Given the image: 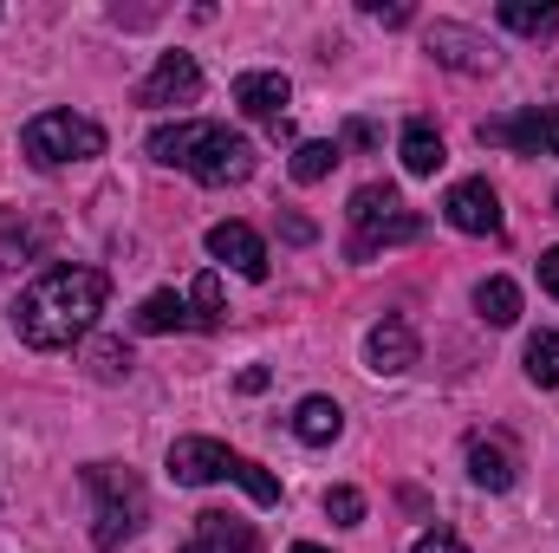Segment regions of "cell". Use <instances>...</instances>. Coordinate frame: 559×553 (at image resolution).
<instances>
[{"instance_id":"13","label":"cell","mask_w":559,"mask_h":553,"mask_svg":"<svg viewBox=\"0 0 559 553\" xmlns=\"http://www.w3.org/2000/svg\"><path fill=\"white\" fill-rule=\"evenodd\" d=\"M182 553H261V534H254V521H241V515L202 508V515H195V541Z\"/></svg>"},{"instance_id":"23","label":"cell","mask_w":559,"mask_h":553,"mask_svg":"<svg viewBox=\"0 0 559 553\" xmlns=\"http://www.w3.org/2000/svg\"><path fill=\"white\" fill-rule=\"evenodd\" d=\"M527 378L559 391V332H534L527 339Z\"/></svg>"},{"instance_id":"32","label":"cell","mask_w":559,"mask_h":553,"mask_svg":"<svg viewBox=\"0 0 559 553\" xmlns=\"http://www.w3.org/2000/svg\"><path fill=\"white\" fill-rule=\"evenodd\" d=\"M241 391H267V365H248L241 372Z\"/></svg>"},{"instance_id":"2","label":"cell","mask_w":559,"mask_h":553,"mask_svg":"<svg viewBox=\"0 0 559 553\" xmlns=\"http://www.w3.org/2000/svg\"><path fill=\"white\" fill-rule=\"evenodd\" d=\"M150 156L169 163V169H189L209 189H228V183H248L254 176V143L241 138V131H228V125H209V118L156 125L150 131Z\"/></svg>"},{"instance_id":"34","label":"cell","mask_w":559,"mask_h":553,"mask_svg":"<svg viewBox=\"0 0 559 553\" xmlns=\"http://www.w3.org/2000/svg\"><path fill=\"white\" fill-rule=\"evenodd\" d=\"M554 209H559V189H554Z\"/></svg>"},{"instance_id":"9","label":"cell","mask_w":559,"mask_h":553,"mask_svg":"<svg viewBox=\"0 0 559 553\" xmlns=\"http://www.w3.org/2000/svg\"><path fill=\"white\" fill-rule=\"evenodd\" d=\"M442 222L462 228V235H501V196L481 176H468V183H455L442 196Z\"/></svg>"},{"instance_id":"27","label":"cell","mask_w":559,"mask_h":553,"mask_svg":"<svg viewBox=\"0 0 559 553\" xmlns=\"http://www.w3.org/2000/svg\"><path fill=\"white\" fill-rule=\"evenodd\" d=\"M92 372H98V378H118V372H131V352H124L118 339H105V345L92 352Z\"/></svg>"},{"instance_id":"18","label":"cell","mask_w":559,"mask_h":553,"mask_svg":"<svg viewBox=\"0 0 559 553\" xmlns=\"http://www.w3.org/2000/svg\"><path fill=\"white\" fill-rule=\"evenodd\" d=\"M397 150H404V169H411V176H436V169H442V131H436L429 118H411L404 138H397Z\"/></svg>"},{"instance_id":"11","label":"cell","mask_w":559,"mask_h":553,"mask_svg":"<svg viewBox=\"0 0 559 553\" xmlns=\"http://www.w3.org/2000/svg\"><path fill=\"white\" fill-rule=\"evenodd\" d=\"M468 475H475V489L501 495V489H514V475H521V449H514L501 430L468 436Z\"/></svg>"},{"instance_id":"4","label":"cell","mask_w":559,"mask_h":553,"mask_svg":"<svg viewBox=\"0 0 559 553\" xmlns=\"http://www.w3.org/2000/svg\"><path fill=\"white\" fill-rule=\"evenodd\" d=\"M352 261H371L378 248H397V242H417L423 235V215L417 209H404V196L391 189V183H365L358 196H352Z\"/></svg>"},{"instance_id":"19","label":"cell","mask_w":559,"mask_h":553,"mask_svg":"<svg viewBox=\"0 0 559 553\" xmlns=\"http://www.w3.org/2000/svg\"><path fill=\"white\" fill-rule=\"evenodd\" d=\"M475 313H481L488 326H514V319H521V286L508 274L481 280V286H475Z\"/></svg>"},{"instance_id":"28","label":"cell","mask_w":559,"mask_h":553,"mask_svg":"<svg viewBox=\"0 0 559 553\" xmlns=\"http://www.w3.org/2000/svg\"><path fill=\"white\" fill-rule=\"evenodd\" d=\"M365 13L371 20H384V26H411V7L397 0V7H384V0H365Z\"/></svg>"},{"instance_id":"5","label":"cell","mask_w":559,"mask_h":553,"mask_svg":"<svg viewBox=\"0 0 559 553\" xmlns=\"http://www.w3.org/2000/svg\"><path fill=\"white\" fill-rule=\"evenodd\" d=\"M20 150H26V163H33V169L92 163V156H105V131H98L92 118H79V111H39V118H26Z\"/></svg>"},{"instance_id":"24","label":"cell","mask_w":559,"mask_h":553,"mask_svg":"<svg viewBox=\"0 0 559 553\" xmlns=\"http://www.w3.org/2000/svg\"><path fill=\"white\" fill-rule=\"evenodd\" d=\"M228 482H241L261 508H274V502H280V475H267V469H261V462H248V456H235V475H228Z\"/></svg>"},{"instance_id":"1","label":"cell","mask_w":559,"mask_h":553,"mask_svg":"<svg viewBox=\"0 0 559 553\" xmlns=\"http://www.w3.org/2000/svg\"><path fill=\"white\" fill-rule=\"evenodd\" d=\"M105 299H111V280L98 268H46L13 299V332L33 352H66V345H79L98 326Z\"/></svg>"},{"instance_id":"8","label":"cell","mask_w":559,"mask_h":553,"mask_svg":"<svg viewBox=\"0 0 559 553\" xmlns=\"http://www.w3.org/2000/svg\"><path fill=\"white\" fill-rule=\"evenodd\" d=\"M429 59L449 66V72H495V46L475 33V26H455V20H436L429 26Z\"/></svg>"},{"instance_id":"10","label":"cell","mask_w":559,"mask_h":553,"mask_svg":"<svg viewBox=\"0 0 559 553\" xmlns=\"http://www.w3.org/2000/svg\"><path fill=\"white\" fill-rule=\"evenodd\" d=\"M481 143H514L527 156H559V111H514V118H488Z\"/></svg>"},{"instance_id":"3","label":"cell","mask_w":559,"mask_h":553,"mask_svg":"<svg viewBox=\"0 0 559 553\" xmlns=\"http://www.w3.org/2000/svg\"><path fill=\"white\" fill-rule=\"evenodd\" d=\"M85 489L98 502V528H92L98 548H124L150 521V495H143L138 469H124V462H85Z\"/></svg>"},{"instance_id":"31","label":"cell","mask_w":559,"mask_h":553,"mask_svg":"<svg viewBox=\"0 0 559 553\" xmlns=\"http://www.w3.org/2000/svg\"><path fill=\"white\" fill-rule=\"evenodd\" d=\"M286 242H299V248H306V242H312V222H306V215H286Z\"/></svg>"},{"instance_id":"20","label":"cell","mask_w":559,"mask_h":553,"mask_svg":"<svg viewBox=\"0 0 559 553\" xmlns=\"http://www.w3.org/2000/svg\"><path fill=\"white\" fill-rule=\"evenodd\" d=\"M39 242H46L39 222H20L13 209H0V268H20L26 255H39Z\"/></svg>"},{"instance_id":"26","label":"cell","mask_w":559,"mask_h":553,"mask_svg":"<svg viewBox=\"0 0 559 553\" xmlns=\"http://www.w3.org/2000/svg\"><path fill=\"white\" fill-rule=\"evenodd\" d=\"M325 515H332L338 528H358V521H365V495H358V489H325Z\"/></svg>"},{"instance_id":"21","label":"cell","mask_w":559,"mask_h":553,"mask_svg":"<svg viewBox=\"0 0 559 553\" xmlns=\"http://www.w3.org/2000/svg\"><path fill=\"white\" fill-rule=\"evenodd\" d=\"M338 156H345L338 143H299L293 150V183H325L338 169Z\"/></svg>"},{"instance_id":"14","label":"cell","mask_w":559,"mask_h":553,"mask_svg":"<svg viewBox=\"0 0 559 553\" xmlns=\"http://www.w3.org/2000/svg\"><path fill=\"white\" fill-rule=\"evenodd\" d=\"M365 358H371V372L397 378V372H411V365H417V332H411L404 319H378V326H371V339H365Z\"/></svg>"},{"instance_id":"29","label":"cell","mask_w":559,"mask_h":553,"mask_svg":"<svg viewBox=\"0 0 559 553\" xmlns=\"http://www.w3.org/2000/svg\"><path fill=\"white\" fill-rule=\"evenodd\" d=\"M417 553H468V548H462L455 534H423V541H417Z\"/></svg>"},{"instance_id":"25","label":"cell","mask_w":559,"mask_h":553,"mask_svg":"<svg viewBox=\"0 0 559 553\" xmlns=\"http://www.w3.org/2000/svg\"><path fill=\"white\" fill-rule=\"evenodd\" d=\"M189 306H195V326H202V332H209V326H222V319H228V313H222V274H202V280H195Z\"/></svg>"},{"instance_id":"7","label":"cell","mask_w":559,"mask_h":553,"mask_svg":"<svg viewBox=\"0 0 559 553\" xmlns=\"http://www.w3.org/2000/svg\"><path fill=\"white\" fill-rule=\"evenodd\" d=\"M202 98V66L189 52H163L156 72L138 85V105L143 111H169V105H195Z\"/></svg>"},{"instance_id":"16","label":"cell","mask_w":559,"mask_h":553,"mask_svg":"<svg viewBox=\"0 0 559 553\" xmlns=\"http://www.w3.org/2000/svg\"><path fill=\"white\" fill-rule=\"evenodd\" d=\"M138 332H202V326H195V306L182 293H150L138 306Z\"/></svg>"},{"instance_id":"6","label":"cell","mask_w":559,"mask_h":553,"mask_svg":"<svg viewBox=\"0 0 559 553\" xmlns=\"http://www.w3.org/2000/svg\"><path fill=\"white\" fill-rule=\"evenodd\" d=\"M169 475H176L182 489L228 482V475H235V449L215 443V436H176V443H169Z\"/></svg>"},{"instance_id":"17","label":"cell","mask_w":559,"mask_h":553,"mask_svg":"<svg viewBox=\"0 0 559 553\" xmlns=\"http://www.w3.org/2000/svg\"><path fill=\"white\" fill-rule=\"evenodd\" d=\"M338 430H345V411H338L332 398H299V411H293V436H299V443L325 449Z\"/></svg>"},{"instance_id":"22","label":"cell","mask_w":559,"mask_h":553,"mask_svg":"<svg viewBox=\"0 0 559 553\" xmlns=\"http://www.w3.org/2000/svg\"><path fill=\"white\" fill-rule=\"evenodd\" d=\"M554 0H501V26L514 33H554Z\"/></svg>"},{"instance_id":"15","label":"cell","mask_w":559,"mask_h":553,"mask_svg":"<svg viewBox=\"0 0 559 553\" xmlns=\"http://www.w3.org/2000/svg\"><path fill=\"white\" fill-rule=\"evenodd\" d=\"M286 98H293V85H286L280 72H241V79H235V105H241L248 118H267V125H280Z\"/></svg>"},{"instance_id":"12","label":"cell","mask_w":559,"mask_h":553,"mask_svg":"<svg viewBox=\"0 0 559 553\" xmlns=\"http://www.w3.org/2000/svg\"><path fill=\"white\" fill-rule=\"evenodd\" d=\"M209 255L228 261L241 280H267V242H261L248 222H215V228H209Z\"/></svg>"},{"instance_id":"33","label":"cell","mask_w":559,"mask_h":553,"mask_svg":"<svg viewBox=\"0 0 559 553\" xmlns=\"http://www.w3.org/2000/svg\"><path fill=\"white\" fill-rule=\"evenodd\" d=\"M286 553H325V548H312V541H299V548H286Z\"/></svg>"},{"instance_id":"30","label":"cell","mask_w":559,"mask_h":553,"mask_svg":"<svg viewBox=\"0 0 559 553\" xmlns=\"http://www.w3.org/2000/svg\"><path fill=\"white\" fill-rule=\"evenodd\" d=\"M540 286L559 299V248H547V255H540Z\"/></svg>"}]
</instances>
